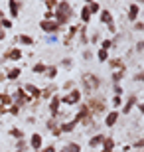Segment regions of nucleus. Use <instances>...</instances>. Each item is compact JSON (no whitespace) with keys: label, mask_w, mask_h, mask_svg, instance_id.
Here are the masks:
<instances>
[{"label":"nucleus","mask_w":144,"mask_h":152,"mask_svg":"<svg viewBox=\"0 0 144 152\" xmlns=\"http://www.w3.org/2000/svg\"><path fill=\"white\" fill-rule=\"evenodd\" d=\"M69 18H71V4L57 2V8L53 10V22L57 26H65V24H69Z\"/></svg>","instance_id":"1"},{"label":"nucleus","mask_w":144,"mask_h":152,"mask_svg":"<svg viewBox=\"0 0 144 152\" xmlns=\"http://www.w3.org/2000/svg\"><path fill=\"white\" fill-rule=\"evenodd\" d=\"M81 79H83V87H85V91H89V93H91V91H97V89L101 87V79L97 77L95 73H85Z\"/></svg>","instance_id":"2"},{"label":"nucleus","mask_w":144,"mask_h":152,"mask_svg":"<svg viewBox=\"0 0 144 152\" xmlns=\"http://www.w3.org/2000/svg\"><path fill=\"white\" fill-rule=\"evenodd\" d=\"M79 101H81V91L79 89H71L67 95L61 97V103H65V105H69V107H71V105H77Z\"/></svg>","instance_id":"3"},{"label":"nucleus","mask_w":144,"mask_h":152,"mask_svg":"<svg viewBox=\"0 0 144 152\" xmlns=\"http://www.w3.org/2000/svg\"><path fill=\"white\" fill-rule=\"evenodd\" d=\"M28 101H30V95L22 89V87H18L16 93H14V97H12V103H14L16 107H20V105H26Z\"/></svg>","instance_id":"4"},{"label":"nucleus","mask_w":144,"mask_h":152,"mask_svg":"<svg viewBox=\"0 0 144 152\" xmlns=\"http://www.w3.org/2000/svg\"><path fill=\"white\" fill-rule=\"evenodd\" d=\"M39 28L44 30L45 34H57L61 30V26H57L53 20H42V22H39Z\"/></svg>","instance_id":"5"},{"label":"nucleus","mask_w":144,"mask_h":152,"mask_svg":"<svg viewBox=\"0 0 144 152\" xmlns=\"http://www.w3.org/2000/svg\"><path fill=\"white\" fill-rule=\"evenodd\" d=\"M118 118H121V113L118 111H109L107 113V117H105V126H109V129H115V124L118 123Z\"/></svg>","instance_id":"6"},{"label":"nucleus","mask_w":144,"mask_h":152,"mask_svg":"<svg viewBox=\"0 0 144 152\" xmlns=\"http://www.w3.org/2000/svg\"><path fill=\"white\" fill-rule=\"evenodd\" d=\"M59 105H61V97L59 95H51V99H50V113H51L53 118L59 115Z\"/></svg>","instance_id":"7"},{"label":"nucleus","mask_w":144,"mask_h":152,"mask_svg":"<svg viewBox=\"0 0 144 152\" xmlns=\"http://www.w3.org/2000/svg\"><path fill=\"white\" fill-rule=\"evenodd\" d=\"M89 113H91V107H89V105H81V109H79V113L75 115V118H73V121H75V123H83L85 124V121H87V117H89Z\"/></svg>","instance_id":"8"},{"label":"nucleus","mask_w":144,"mask_h":152,"mask_svg":"<svg viewBox=\"0 0 144 152\" xmlns=\"http://www.w3.org/2000/svg\"><path fill=\"white\" fill-rule=\"evenodd\" d=\"M22 50L20 48H10V50L4 53V59H10V61H20L22 59Z\"/></svg>","instance_id":"9"},{"label":"nucleus","mask_w":144,"mask_h":152,"mask_svg":"<svg viewBox=\"0 0 144 152\" xmlns=\"http://www.w3.org/2000/svg\"><path fill=\"white\" fill-rule=\"evenodd\" d=\"M134 105H138V97H136V95H130V97L126 99V103L122 105V111H121V113H122V115H128L130 111H132Z\"/></svg>","instance_id":"10"},{"label":"nucleus","mask_w":144,"mask_h":152,"mask_svg":"<svg viewBox=\"0 0 144 152\" xmlns=\"http://www.w3.org/2000/svg\"><path fill=\"white\" fill-rule=\"evenodd\" d=\"M22 89L26 91V93H30V97H34V99H39V97H42V89L36 87V85H32V83H26Z\"/></svg>","instance_id":"11"},{"label":"nucleus","mask_w":144,"mask_h":152,"mask_svg":"<svg viewBox=\"0 0 144 152\" xmlns=\"http://www.w3.org/2000/svg\"><path fill=\"white\" fill-rule=\"evenodd\" d=\"M140 16V4H130L128 6V20L130 22H136Z\"/></svg>","instance_id":"12"},{"label":"nucleus","mask_w":144,"mask_h":152,"mask_svg":"<svg viewBox=\"0 0 144 152\" xmlns=\"http://www.w3.org/2000/svg\"><path fill=\"white\" fill-rule=\"evenodd\" d=\"M42 144H44V138H42V134L34 132V134L30 136V146H32L34 150H39V148H42Z\"/></svg>","instance_id":"13"},{"label":"nucleus","mask_w":144,"mask_h":152,"mask_svg":"<svg viewBox=\"0 0 144 152\" xmlns=\"http://www.w3.org/2000/svg\"><path fill=\"white\" fill-rule=\"evenodd\" d=\"M8 8H10V18H18V12L22 8V2L18 0H8Z\"/></svg>","instance_id":"14"},{"label":"nucleus","mask_w":144,"mask_h":152,"mask_svg":"<svg viewBox=\"0 0 144 152\" xmlns=\"http://www.w3.org/2000/svg\"><path fill=\"white\" fill-rule=\"evenodd\" d=\"M20 75H22V67H10L8 71H6V77L4 79H8V81H16Z\"/></svg>","instance_id":"15"},{"label":"nucleus","mask_w":144,"mask_h":152,"mask_svg":"<svg viewBox=\"0 0 144 152\" xmlns=\"http://www.w3.org/2000/svg\"><path fill=\"white\" fill-rule=\"evenodd\" d=\"M116 146V142L115 138H111V136H105V140H103V146H101V150H105V152H113Z\"/></svg>","instance_id":"16"},{"label":"nucleus","mask_w":144,"mask_h":152,"mask_svg":"<svg viewBox=\"0 0 144 152\" xmlns=\"http://www.w3.org/2000/svg\"><path fill=\"white\" fill-rule=\"evenodd\" d=\"M77 126V123L75 121H65V123H61L59 124V130H61V134L63 132H73V129Z\"/></svg>","instance_id":"17"},{"label":"nucleus","mask_w":144,"mask_h":152,"mask_svg":"<svg viewBox=\"0 0 144 152\" xmlns=\"http://www.w3.org/2000/svg\"><path fill=\"white\" fill-rule=\"evenodd\" d=\"M101 24H107V26H109V24H113V14H111V10H101Z\"/></svg>","instance_id":"18"},{"label":"nucleus","mask_w":144,"mask_h":152,"mask_svg":"<svg viewBox=\"0 0 144 152\" xmlns=\"http://www.w3.org/2000/svg\"><path fill=\"white\" fill-rule=\"evenodd\" d=\"M103 140H105V136L103 134H95L91 140H89V146L91 148H97V146H103Z\"/></svg>","instance_id":"19"},{"label":"nucleus","mask_w":144,"mask_h":152,"mask_svg":"<svg viewBox=\"0 0 144 152\" xmlns=\"http://www.w3.org/2000/svg\"><path fill=\"white\" fill-rule=\"evenodd\" d=\"M8 134H10L12 138H16V140H24V130L22 129H16V126H14V129L8 130Z\"/></svg>","instance_id":"20"},{"label":"nucleus","mask_w":144,"mask_h":152,"mask_svg":"<svg viewBox=\"0 0 144 152\" xmlns=\"http://www.w3.org/2000/svg\"><path fill=\"white\" fill-rule=\"evenodd\" d=\"M18 42L22 45H34V38L28 34H22V36H18Z\"/></svg>","instance_id":"21"},{"label":"nucleus","mask_w":144,"mask_h":152,"mask_svg":"<svg viewBox=\"0 0 144 152\" xmlns=\"http://www.w3.org/2000/svg\"><path fill=\"white\" fill-rule=\"evenodd\" d=\"M0 105L12 107V95H8V93H0Z\"/></svg>","instance_id":"22"},{"label":"nucleus","mask_w":144,"mask_h":152,"mask_svg":"<svg viewBox=\"0 0 144 152\" xmlns=\"http://www.w3.org/2000/svg\"><path fill=\"white\" fill-rule=\"evenodd\" d=\"M85 6L89 8V12H91V16H93V14H99V12H101V4H99V2H87Z\"/></svg>","instance_id":"23"},{"label":"nucleus","mask_w":144,"mask_h":152,"mask_svg":"<svg viewBox=\"0 0 144 152\" xmlns=\"http://www.w3.org/2000/svg\"><path fill=\"white\" fill-rule=\"evenodd\" d=\"M79 18H81V22H85V24L91 20V12H89L87 6H83V8H81V14H79Z\"/></svg>","instance_id":"24"},{"label":"nucleus","mask_w":144,"mask_h":152,"mask_svg":"<svg viewBox=\"0 0 144 152\" xmlns=\"http://www.w3.org/2000/svg\"><path fill=\"white\" fill-rule=\"evenodd\" d=\"M109 67L116 71V69H122L124 65H122V59H118V57H116V59H109Z\"/></svg>","instance_id":"25"},{"label":"nucleus","mask_w":144,"mask_h":152,"mask_svg":"<svg viewBox=\"0 0 144 152\" xmlns=\"http://www.w3.org/2000/svg\"><path fill=\"white\" fill-rule=\"evenodd\" d=\"M122 75H124V67H122V69H116V71H113V83H118V81H121V79H122Z\"/></svg>","instance_id":"26"},{"label":"nucleus","mask_w":144,"mask_h":152,"mask_svg":"<svg viewBox=\"0 0 144 152\" xmlns=\"http://www.w3.org/2000/svg\"><path fill=\"white\" fill-rule=\"evenodd\" d=\"M79 32V26H71L69 28V32H67V38H65V44H69V39H73L75 38V34Z\"/></svg>","instance_id":"27"},{"label":"nucleus","mask_w":144,"mask_h":152,"mask_svg":"<svg viewBox=\"0 0 144 152\" xmlns=\"http://www.w3.org/2000/svg\"><path fill=\"white\" fill-rule=\"evenodd\" d=\"M63 150H65V152H81V146H79L77 142H69Z\"/></svg>","instance_id":"28"},{"label":"nucleus","mask_w":144,"mask_h":152,"mask_svg":"<svg viewBox=\"0 0 144 152\" xmlns=\"http://www.w3.org/2000/svg\"><path fill=\"white\" fill-rule=\"evenodd\" d=\"M45 69H48L45 63H36V65L32 67V71H34V73H45Z\"/></svg>","instance_id":"29"},{"label":"nucleus","mask_w":144,"mask_h":152,"mask_svg":"<svg viewBox=\"0 0 144 152\" xmlns=\"http://www.w3.org/2000/svg\"><path fill=\"white\" fill-rule=\"evenodd\" d=\"M113 45H115V39H103V42H101V50H111Z\"/></svg>","instance_id":"30"},{"label":"nucleus","mask_w":144,"mask_h":152,"mask_svg":"<svg viewBox=\"0 0 144 152\" xmlns=\"http://www.w3.org/2000/svg\"><path fill=\"white\" fill-rule=\"evenodd\" d=\"M97 57H99V61H107V59H109V51H107V50H101V48H99Z\"/></svg>","instance_id":"31"},{"label":"nucleus","mask_w":144,"mask_h":152,"mask_svg":"<svg viewBox=\"0 0 144 152\" xmlns=\"http://www.w3.org/2000/svg\"><path fill=\"white\" fill-rule=\"evenodd\" d=\"M45 73H48V77H50V79H56V75H57V67H53V65H51V67L45 69Z\"/></svg>","instance_id":"32"},{"label":"nucleus","mask_w":144,"mask_h":152,"mask_svg":"<svg viewBox=\"0 0 144 152\" xmlns=\"http://www.w3.org/2000/svg\"><path fill=\"white\" fill-rule=\"evenodd\" d=\"M45 8H48V10H56V8H57V2H56V0H45Z\"/></svg>","instance_id":"33"},{"label":"nucleus","mask_w":144,"mask_h":152,"mask_svg":"<svg viewBox=\"0 0 144 152\" xmlns=\"http://www.w3.org/2000/svg\"><path fill=\"white\" fill-rule=\"evenodd\" d=\"M79 32H81V42H83V44H89V38H87V28H81Z\"/></svg>","instance_id":"34"},{"label":"nucleus","mask_w":144,"mask_h":152,"mask_svg":"<svg viewBox=\"0 0 144 152\" xmlns=\"http://www.w3.org/2000/svg\"><path fill=\"white\" fill-rule=\"evenodd\" d=\"M36 152H56V144H48L45 148H39V150H36Z\"/></svg>","instance_id":"35"},{"label":"nucleus","mask_w":144,"mask_h":152,"mask_svg":"<svg viewBox=\"0 0 144 152\" xmlns=\"http://www.w3.org/2000/svg\"><path fill=\"white\" fill-rule=\"evenodd\" d=\"M8 113H10V115H14V117H18V115H20V107H16V105H12V107L8 109Z\"/></svg>","instance_id":"36"},{"label":"nucleus","mask_w":144,"mask_h":152,"mask_svg":"<svg viewBox=\"0 0 144 152\" xmlns=\"http://www.w3.org/2000/svg\"><path fill=\"white\" fill-rule=\"evenodd\" d=\"M144 146V136L140 138V140H136V142H132V148H142Z\"/></svg>","instance_id":"37"},{"label":"nucleus","mask_w":144,"mask_h":152,"mask_svg":"<svg viewBox=\"0 0 144 152\" xmlns=\"http://www.w3.org/2000/svg\"><path fill=\"white\" fill-rule=\"evenodd\" d=\"M113 105H115V107H121V105H122V99H121V97H113Z\"/></svg>","instance_id":"38"},{"label":"nucleus","mask_w":144,"mask_h":152,"mask_svg":"<svg viewBox=\"0 0 144 152\" xmlns=\"http://www.w3.org/2000/svg\"><path fill=\"white\" fill-rule=\"evenodd\" d=\"M71 59H67V57H65V59H63V61H61V65H63V67H65V69H69V67H71Z\"/></svg>","instance_id":"39"},{"label":"nucleus","mask_w":144,"mask_h":152,"mask_svg":"<svg viewBox=\"0 0 144 152\" xmlns=\"http://www.w3.org/2000/svg\"><path fill=\"white\" fill-rule=\"evenodd\" d=\"M63 89H67V91L75 89V87H73V81H65V83H63Z\"/></svg>","instance_id":"40"},{"label":"nucleus","mask_w":144,"mask_h":152,"mask_svg":"<svg viewBox=\"0 0 144 152\" xmlns=\"http://www.w3.org/2000/svg\"><path fill=\"white\" fill-rule=\"evenodd\" d=\"M115 95H116V97L122 95V87H121V85H115Z\"/></svg>","instance_id":"41"},{"label":"nucleus","mask_w":144,"mask_h":152,"mask_svg":"<svg viewBox=\"0 0 144 152\" xmlns=\"http://www.w3.org/2000/svg\"><path fill=\"white\" fill-rule=\"evenodd\" d=\"M51 134H53V136H61V130H59V124H57L56 129H51Z\"/></svg>","instance_id":"42"},{"label":"nucleus","mask_w":144,"mask_h":152,"mask_svg":"<svg viewBox=\"0 0 144 152\" xmlns=\"http://www.w3.org/2000/svg\"><path fill=\"white\" fill-rule=\"evenodd\" d=\"M44 20H53V12H50V10H48V12L44 14Z\"/></svg>","instance_id":"43"},{"label":"nucleus","mask_w":144,"mask_h":152,"mask_svg":"<svg viewBox=\"0 0 144 152\" xmlns=\"http://www.w3.org/2000/svg\"><path fill=\"white\" fill-rule=\"evenodd\" d=\"M56 126H57V124H56V121H51V118H50V121H48V129H56Z\"/></svg>","instance_id":"44"},{"label":"nucleus","mask_w":144,"mask_h":152,"mask_svg":"<svg viewBox=\"0 0 144 152\" xmlns=\"http://www.w3.org/2000/svg\"><path fill=\"white\" fill-rule=\"evenodd\" d=\"M136 51H144V42H138V44H136Z\"/></svg>","instance_id":"45"},{"label":"nucleus","mask_w":144,"mask_h":152,"mask_svg":"<svg viewBox=\"0 0 144 152\" xmlns=\"http://www.w3.org/2000/svg\"><path fill=\"white\" fill-rule=\"evenodd\" d=\"M109 32H111V34H115V32H116V26H115V22H113V24H109Z\"/></svg>","instance_id":"46"},{"label":"nucleus","mask_w":144,"mask_h":152,"mask_svg":"<svg viewBox=\"0 0 144 152\" xmlns=\"http://www.w3.org/2000/svg\"><path fill=\"white\" fill-rule=\"evenodd\" d=\"M134 30H144V24L142 22H136V24H134Z\"/></svg>","instance_id":"47"},{"label":"nucleus","mask_w":144,"mask_h":152,"mask_svg":"<svg viewBox=\"0 0 144 152\" xmlns=\"http://www.w3.org/2000/svg\"><path fill=\"white\" fill-rule=\"evenodd\" d=\"M6 113H8V109H6L4 105H0V115H6Z\"/></svg>","instance_id":"48"},{"label":"nucleus","mask_w":144,"mask_h":152,"mask_svg":"<svg viewBox=\"0 0 144 152\" xmlns=\"http://www.w3.org/2000/svg\"><path fill=\"white\" fill-rule=\"evenodd\" d=\"M138 111H140V115H144V103H138Z\"/></svg>","instance_id":"49"},{"label":"nucleus","mask_w":144,"mask_h":152,"mask_svg":"<svg viewBox=\"0 0 144 152\" xmlns=\"http://www.w3.org/2000/svg\"><path fill=\"white\" fill-rule=\"evenodd\" d=\"M2 39H6V32L4 30H0V42H2Z\"/></svg>","instance_id":"50"},{"label":"nucleus","mask_w":144,"mask_h":152,"mask_svg":"<svg viewBox=\"0 0 144 152\" xmlns=\"http://www.w3.org/2000/svg\"><path fill=\"white\" fill-rule=\"evenodd\" d=\"M4 18H6V14H4V10L0 8V20H4Z\"/></svg>","instance_id":"51"},{"label":"nucleus","mask_w":144,"mask_h":152,"mask_svg":"<svg viewBox=\"0 0 144 152\" xmlns=\"http://www.w3.org/2000/svg\"><path fill=\"white\" fill-rule=\"evenodd\" d=\"M140 81H142V83H144V73H142V75H140Z\"/></svg>","instance_id":"52"},{"label":"nucleus","mask_w":144,"mask_h":152,"mask_svg":"<svg viewBox=\"0 0 144 152\" xmlns=\"http://www.w3.org/2000/svg\"><path fill=\"white\" fill-rule=\"evenodd\" d=\"M16 152H24V150H16Z\"/></svg>","instance_id":"53"},{"label":"nucleus","mask_w":144,"mask_h":152,"mask_svg":"<svg viewBox=\"0 0 144 152\" xmlns=\"http://www.w3.org/2000/svg\"><path fill=\"white\" fill-rule=\"evenodd\" d=\"M59 152H65V150H59Z\"/></svg>","instance_id":"54"},{"label":"nucleus","mask_w":144,"mask_h":152,"mask_svg":"<svg viewBox=\"0 0 144 152\" xmlns=\"http://www.w3.org/2000/svg\"><path fill=\"white\" fill-rule=\"evenodd\" d=\"M0 30H2V28H0Z\"/></svg>","instance_id":"55"}]
</instances>
